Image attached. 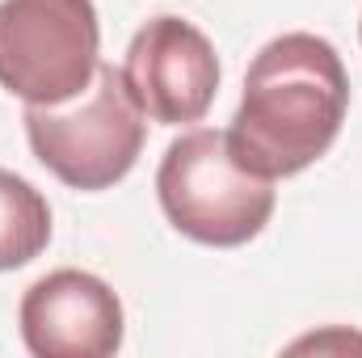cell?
<instances>
[{"mask_svg": "<svg viewBox=\"0 0 362 358\" xmlns=\"http://www.w3.org/2000/svg\"><path fill=\"white\" fill-rule=\"evenodd\" d=\"M350 76L329 38L282 34L257 51L228 144L262 178H295L316 165L341 135Z\"/></svg>", "mask_w": 362, "mask_h": 358, "instance_id": "obj_1", "label": "cell"}, {"mask_svg": "<svg viewBox=\"0 0 362 358\" xmlns=\"http://www.w3.org/2000/svg\"><path fill=\"white\" fill-rule=\"evenodd\" d=\"M156 194L181 236L211 249L249 245L274 215V181L240 165L228 131L211 127L185 131L165 148Z\"/></svg>", "mask_w": 362, "mask_h": 358, "instance_id": "obj_2", "label": "cell"}, {"mask_svg": "<svg viewBox=\"0 0 362 358\" xmlns=\"http://www.w3.org/2000/svg\"><path fill=\"white\" fill-rule=\"evenodd\" d=\"M25 139L64 185L110 190L135 169L148 127L122 68L101 64L81 97L64 105H25Z\"/></svg>", "mask_w": 362, "mask_h": 358, "instance_id": "obj_3", "label": "cell"}, {"mask_svg": "<svg viewBox=\"0 0 362 358\" xmlns=\"http://www.w3.org/2000/svg\"><path fill=\"white\" fill-rule=\"evenodd\" d=\"M101 68L93 0H0V85L25 105H64Z\"/></svg>", "mask_w": 362, "mask_h": 358, "instance_id": "obj_4", "label": "cell"}, {"mask_svg": "<svg viewBox=\"0 0 362 358\" xmlns=\"http://www.w3.org/2000/svg\"><path fill=\"white\" fill-rule=\"evenodd\" d=\"M122 81L144 118L181 127L198 122L219 89V59L211 38L173 13L152 17L127 47Z\"/></svg>", "mask_w": 362, "mask_h": 358, "instance_id": "obj_5", "label": "cell"}, {"mask_svg": "<svg viewBox=\"0 0 362 358\" xmlns=\"http://www.w3.org/2000/svg\"><path fill=\"white\" fill-rule=\"evenodd\" d=\"M21 337L34 358H110L122 346V304L89 270H51L21 295Z\"/></svg>", "mask_w": 362, "mask_h": 358, "instance_id": "obj_6", "label": "cell"}, {"mask_svg": "<svg viewBox=\"0 0 362 358\" xmlns=\"http://www.w3.org/2000/svg\"><path fill=\"white\" fill-rule=\"evenodd\" d=\"M51 241V207L25 178L0 169V274L34 262Z\"/></svg>", "mask_w": 362, "mask_h": 358, "instance_id": "obj_7", "label": "cell"}]
</instances>
